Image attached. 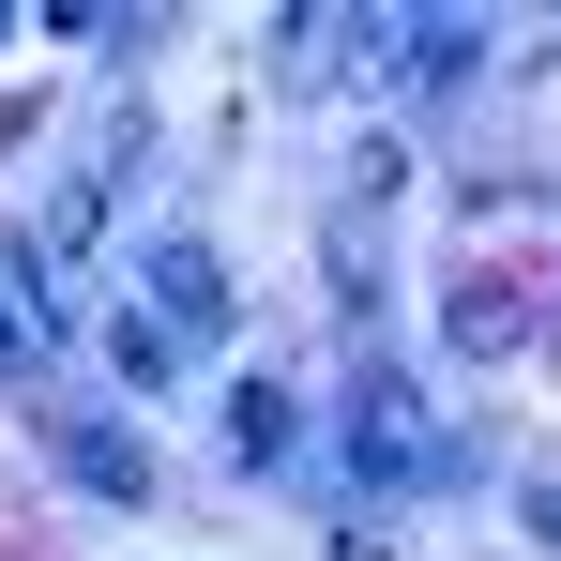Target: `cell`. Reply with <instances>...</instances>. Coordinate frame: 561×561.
Returning a JSON list of instances; mask_svg holds the SVG:
<instances>
[{
	"label": "cell",
	"instance_id": "6da1fadb",
	"mask_svg": "<svg viewBox=\"0 0 561 561\" xmlns=\"http://www.w3.org/2000/svg\"><path fill=\"white\" fill-rule=\"evenodd\" d=\"M350 470H379V485H456V440L425 425V394H410V379L365 365V394H350Z\"/></svg>",
	"mask_w": 561,
	"mask_h": 561
},
{
	"label": "cell",
	"instance_id": "7a4b0ae2",
	"mask_svg": "<svg viewBox=\"0 0 561 561\" xmlns=\"http://www.w3.org/2000/svg\"><path fill=\"white\" fill-rule=\"evenodd\" d=\"M456 350H470V365L531 350V288H516V274H456Z\"/></svg>",
	"mask_w": 561,
	"mask_h": 561
},
{
	"label": "cell",
	"instance_id": "3957f363",
	"mask_svg": "<svg viewBox=\"0 0 561 561\" xmlns=\"http://www.w3.org/2000/svg\"><path fill=\"white\" fill-rule=\"evenodd\" d=\"M46 456H61V485H92V501H152V456L106 440V425H46Z\"/></svg>",
	"mask_w": 561,
	"mask_h": 561
},
{
	"label": "cell",
	"instance_id": "277c9868",
	"mask_svg": "<svg viewBox=\"0 0 561 561\" xmlns=\"http://www.w3.org/2000/svg\"><path fill=\"white\" fill-rule=\"evenodd\" d=\"M152 288H168L183 334H228V274H213V243H152Z\"/></svg>",
	"mask_w": 561,
	"mask_h": 561
},
{
	"label": "cell",
	"instance_id": "5b68a950",
	"mask_svg": "<svg viewBox=\"0 0 561 561\" xmlns=\"http://www.w3.org/2000/svg\"><path fill=\"white\" fill-rule=\"evenodd\" d=\"M228 456H243V470L288 456V394H274V379H228Z\"/></svg>",
	"mask_w": 561,
	"mask_h": 561
},
{
	"label": "cell",
	"instance_id": "8992f818",
	"mask_svg": "<svg viewBox=\"0 0 561 561\" xmlns=\"http://www.w3.org/2000/svg\"><path fill=\"white\" fill-rule=\"evenodd\" d=\"M470 61H485V31H470V15H425V31H410V92H456Z\"/></svg>",
	"mask_w": 561,
	"mask_h": 561
},
{
	"label": "cell",
	"instance_id": "52a82bcc",
	"mask_svg": "<svg viewBox=\"0 0 561 561\" xmlns=\"http://www.w3.org/2000/svg\"><path fill=\"white\" fill-rule=\"evenodd\" d=\"M92 228H106V183H61L31 213V259H92Z\"/></svg>",
	"mask_w": 561,
	"mask_h": 561
},
{
	"label": "cell",
	"instance_id": "ba28073f",
	"mask_svg": "<svg viewBox=\"0 0 561 561\" xmlns=\"http://www.w3.org/2000/svg\"><path fill=\"white\" fill-rule=\"evenodd\" d=\"M46 350V288H31V259H0V379Z\"/></svg>",
	"mask_w": 561,
	"mask_h": 561
},
{
	"label": "cell",
	"instance_id": "9c48e42d",
	"mask_svg": "<svg viewBox=\"0 0 561 561\" xmlns=\"http://www.w3.org/2000/svg\"><path fill=\"white\" fill-rule=\"evenodd\" d=\"M92 334H106V365H122V379H168V365H183V350H168L152 319H92Z\"/></svg>",
	"mask_w": 561,
	"mask_h": 561
}]
</instances>
